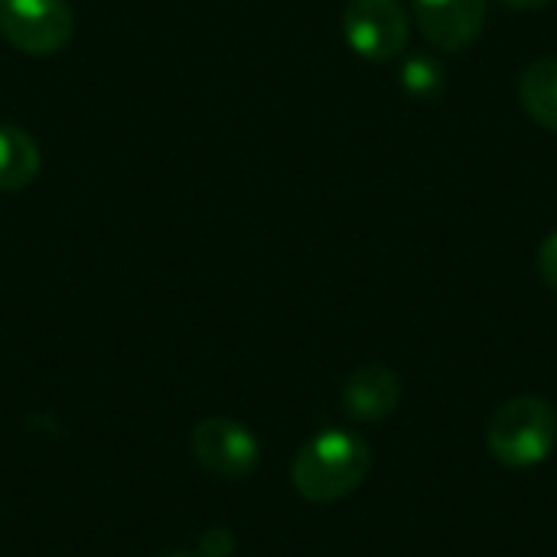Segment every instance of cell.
<instances>
[{"mask_svg": "<svg viewBox=\"0 0 557 557\" xmlns=\"http://www.w3.org/2000/svg\"><path fill=\"white\" fill-rule=\"evenodd\" d=\"M539 274H542V281L557 290V232H552L545 242H542V248H539Z\"/></svg>", "mask_w": 557, "mask_h": 557, "instance_id": "cell-12", "label": "cell"}, {"mask_svg": "<svg viewBox=\"0 0 557 557\" xmlns=\"http://www.w3.org/2000/svg\"><path fill=\"white\" fill-rule=\"evenodd\" d=\"M414 16L431 46L463 52L486 23V0H414Z\"/></svg>", "mask_w": 557, "mask_h": 557, "instance_id": "cell-6", "label": "cell"}, {"mask_svg": "<svg viewBox=\"0 0 557 557\" xmlns=\"http://www.w3.org/2000/svg\"><path fill=\"white\" fill-rule=\"evenodd\" d=\"M0 33L26 55H52L69 46L75 13L69 0H0Z\"/></svg>", "mask_w": 557, "mask_h": 557, "instance_id": "cell-3", "label": "cell"}, {"mask_svg": "<svg viewBox=\"0 0 557 557\" xmlns=\"http://www.w3.org/2000/svg\"><path fill=\"white\" fill-rule=\"evenodd\" d=\"M486 444H490V454L509 470L545 463L557 444L555 405L539 395L509 398L493 414Z\"/></svg>", "mask_w": 557, "mask_h": 557, "instance_id": "cell-2", "label": "cell"}, {"mask_svg": "<svg viewBox=\"0 0 557 557\" xmlns=\"http://www.w3.org/2000/svg\"><path fill=\"white\" fill-rule=\"evenodd\" d=\"M160 557H199L196 552H166V555H160Z\"/></svg>", "mask_w": 557, "mask_h": 557, "instance_id": "cell-14", "label": "cell"}, {"mask_svg": "<svg viewBox=\"0 0 557 557\" xmlns=\"http://www.w3.org/2000/svg\"><path fill=\"white\" fill-rule=\"evenodd\" d=\"M193 457L202 470L222 480H242L258 467L261 444L232 418H206L193 431Z\"/></svg>", "mask_w": 557, "mask_h": 557, "instance_id": "cell-5", "label": "cell"}, {"mask_svg": "<svg viewBox=\"0 0 557 557\" xmlns=\"http://www.w3.org/2000/svg\"><path fill=\"white\" fill-rule=\"evenodd\" d=\"M343 33L349 49L362 59L388 62L405 52L411 20L398 0H349L343 10Z\"/></svg>", "mask_w": 557, "mask_h": 557, "instance_id": "cell-4", "label": "cell"}, {"mask_svg": "<svg viewBox=\"0 0 557 557\" xmlns=\"http://www.w3.org/2000/svg\"><path fill=\"white\" fill-rule=\"evenodd\" d=\"M444 65L434 55H411L401 65V88L414 98H437L444 91Z\"/></svg>", "mask_w": 557, "mask_h": 557, "instance_id": "cell-10", "label": "cell"}, {"mask_svg": "<svg viewBox=\"0 0 557 557\" xmlns=\"http://www.w3.org/2000/svg\"><path fill=\"white\" fill-rule=\"evenodd\" d=\"M506 7H516V10H535V7H545L548 0H503Z\"/></svg>", "mask_w": 557, "mask_h": 557, "instance_id": "cell-13", "label": "cell"}, {"mask_svg": "<svg viewBox=\"0 0 557 557\" xmlns=\"http://www.w3.org/2000/svg\"><path fill=\"white\" fill-rule=\"evenodd\" d=\"M232 552H235V535L228 529H209V532H202V539L196 545L199 557H232Z\"/></svg>", "mask_w": 557, "mask_h": 557, "instance_id": "cell-11", "label": "cell"}, {"mask_svg": "<svg viewBox=\"0 0 557 557\" xmlns=\"http://www.w3.org/2000/svg\"><path fill=\"white\" fill-rule=\"evenodd\" d=\"M372 470V450L369 444L352 434V431H339L330 428L317 437H310L290 467V480L294 490L307 499V503H336L346 499L349 493H356L362 486V480Z\"/></svg>", "mask_w": 557, "mask_h": 557, "instance_id": "cell-1", "label": "cell"}, {"mask_svg": "<svg viewBox=\"0 0 557 557\" xmlns=\"http://www.w3.org/2000/svg\"><path fill=\"white\" fill-rule=\"evenodd\" d=\"M39 163L42 157L36 140L16 124H0V193L26 189L36 180Z\"/></svg>", "mask_w": 557, "mask_h": 557, "instance_id": "cell-8", "label": "cell"}, {"mask_svg": "<svg viewBox=\"0 0 557 557\" xmlns=\"http://www.w3.org/2000/svg\"><path fill=\"white\" fill-rule=\"evenodd\" d=\"M398 401H401V382L382 362L359 366L343 382V408L356 421H382L398 408Z\"/></svg>", "mask_w": 557, "mask_h": 557, "instance_id": "cell-7", "label": "cell"}, {"mask_svg": "<svg viewBox=\"0 0 557 557\" xmlns=\"http://www.w3.org/2000/svg\"><path fill=\"white\" fill-rule=\"evenodd\" d=\"M519 101L525 114L545 131H557V59H535L519 75Z\"/></svg>", "mask_w": 557, "mask_h": 557, "instance_id": "cell-9", "label": "cell"}]
</instances>
